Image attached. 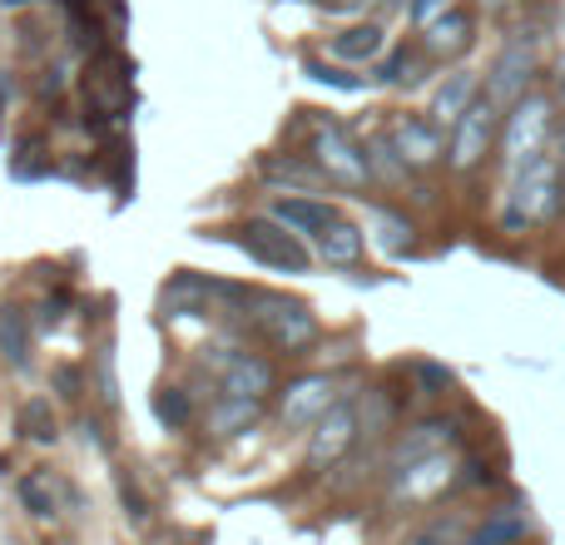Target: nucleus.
<instances>
[{
	"label": "nucleus",
	"instance_id": "obj_10",
	"mask_svg": "<svg viewBox=\"0 0 565 545\" xmlns=\"http://www.w3.org/2000/svg\"><path fill=\"white\" fill-rule=\"evenodd\" d=\"M342 402V382L338 377H298L288 392H282V421L298 431H312L332 407Z\"/></svg>",
	"mask_w": 565,
	"mask_h": 545
},
{
	"label": "nucleus",
	"instance_id": "obj_5",
	"mask_svg": "<svg viewBox=\"0 0 565 545\" xmlns=\"http://www.w3.org/2000/svg\"><path fill=\"white\" fill-rule=\"evenodd\" d=\"M234 244L264 268H278V272H302L308 268V248H302L298 234L282 228L278 218H254V224H244L234 234Z\"/></svg>",
	"mask_w": 565,
	"mask_h": 545
},
{
	"label": "nucleus",
	"instance_id": "obj_26",
	"mask_svg": "<svg viewBox=\"0 0 565 545\" xmlns=\"http://www.w3.org/2000/svg\"><path fill=\"white\" fill-rule=\"evenodd\" d=\"M189 412H194V402H189L184 387H164V392H159V417H164L169 427H189Z\"/></svg>",
	"mask_w": 565,
	"mask_h": 545
},
{
	"label": "nucleus",
	"instance_id": "obj_35",
	"mask_svg": "<svg viewBox=\"0 0 565 545\" xmlns=\"http://www.w3.org/2000/svg\"><path fill=\"white\" fill-rule=\"evenodd\" d=\"M556 105H565V85H556Z\"/></svg>",
	"mask_w": 565,
	"mask_h": 545
},
{
	"label": "nucleus",
	"instance_id": "obj_3",
	"mask_svg": "<svg viewBox=\"0 0 565 545\" xmlns=\"http://www.w3.org/2000/svg\"><path fill=\"white\" fill-rule=\"evenodd\" d=\"M254 322L278 352L298 357L312 338H318V318L302 298H288V292H258L254 298Z\"/></svg>",
	"mask_w": 565,
	"mask_h": 545
},
{
	"label": "nucleus",
	"instance_id": "obj_16",
	"mask_svg": "<svg viewBox=\"0 0 565 545\" xmlns=\"http://www.w3.org/2000/svg\"><path fill=\"white\" fill-rule=\"evenodd\" d=\"M20 501H25V511L30 516H40V521H55L60 511H65V481L55 477V471H30V477H20Z\"/></svg>",
	"mask_w": 565,
	"mask_h": 545
},
{
	"label": "nucleus",
	"instance_id": "obj_18",
	"mask_svg": "<svg viewBox=\"0 0 565 545\" xmlns=\"http://www.w3.org/2000/svg\"><path fill=\"white\" fill-rule=\"evenodd\" d=\"M258 174L268 179V184H292V189H308V184H322V164L318 159H298V154H268L258 159Z\"/></svg>",
	"mask_w": 565,
	"mask_h": 545
},
{
	"label": "nucleus",
	"instance_id": "obj_11",
	"mask_svg": "<svg viewBox=\"0 0 565 545\" xmlns=\"http://www.w3.org/2000/svg\"><path fill=\"white\" fill-rule=\"evenodd\" d=\"M362 437V417L358 407H348V402H338V407L328 412V417L318 421V427L308 431V461L312 467H332V461H342L352 451V441Z\"/></svg>",
	"mask_w": 565,
	"mask_h": 545
},
{
	"label": "nucleus",
	"instance_id": "obj_32",
	"mask_svg": "<svg viewBox=\"0 0 565 545\" xmlns=\"http://www.w3.org/2000/svg\"><path fill=\"white\" fill-rule=\"evenodd\" d=\"M332 6H338V10H342V15H358V10H367V6H372V0H332Z\"/></svg>",
	"mask_w": 565,
	"mask_h": 545
},
{
	"label": "nucleus",
	"instance_id": "obj_29",
	"mask_svg": "<svg viewBox=\"0 0 565 545\" xmlns=\"http://www.w3.org/2000/svg\"><path fill=\"white\" fill-rule=\"evenodd\" d=\"M451 10H457V0H412V25L431 30L441 15H451Z\"/></svg>",
	"mask_w": 565,
	"mask_h": 545
},
{
	"label": "nucleus",
	"instance_id": "obj_22",
	"mask_svg": "<svg viewBox=\"0 0 565 545\" xmlns=\"http://www.w3.org/2000/svg\"><path fill=\"white\" fill-rule=\"evenodd\" d=\"M382 45H387V30L382 25H352V30H342V35L332 40V55H338L342 65H358V60L377 55Z\"/></svg>",
	"mask_w": 565,
	"mask_h": 545
},
{
	"label": "nucleus",
	"instance_id": "obj_24",
	"mask_svg": "<svg viewBox=\"0 0 565 545\" xmlns=\"http://www.w3.org/2000/svg\"><path fill=\"white\" fill-rule=\"evenodd\" d=\"M407 545H467V516L441 511V516H431L422 531H412Z\"/></svg>",
	"mask_w": 565,
	"mask_h": 545
},
{
	"label": "nucleus",
	"instance_id": "obj_28",
	"mask_svg": "<svg viewBox=\"0 0 565 545\" xmlns=\"http://www.w3.org/2000/svg\"><path fill=\"white\" fill-rule=\"evenodd\" d=\"M302 70H308L312 79H322V85H332V89H358V85H362L358 75H348V70L328 65V60H318V55H308V60H302Z\"/></svg>",
	"mask_w": 565,
	"mask_h": 545
},
{
	"label": "nucleus",
	"instance_id": "obj_4",
	"mask_svg": "<svg viewBox=\"0 0 565 545\" xmlns=\"http://www.w3.org/2000/svg\"><path fill=\"white\" fill-rule=\"evenodd\" d=\"M536 40H531V30H516V35H507V45H501L497 65H491L487 75V99L501 109L521 105V99L531 95V79H536Z\"/></svg>",
	"mask_w": 565,
	"mask_h": 545
},
{
	"label": "nucleus",
	"instance_id": "obj_13",
	"mask_svg": "<svg viewBox=\"0 0 565 545\" xmlns=\"http://www.w3.org/2000/svg\"><path fill=\"white\" fill-rule=\"evenodd\" d=\"M451 441H457V421H451V417L417 421V427L397 441V451H392V471L412 467V461H422V457H437V451H447Z\"/></svg>",
	"mask_w": 565,
	"mask_h": 545
},
{
	"label": "nucleus",
	"instance_id": "obj_19",
	"mask_svg": "<svg viewBox=\"0 0 565 545\" xmlns=\"http://www.w3.org/2000/svg\"><path fill=\"white\" fill-rule=\"evenodd\" d=\"M318 258L332 268H352L362 258V228L348 224V218H338L332 228H322L318 234Z\"/></svg>",
	"mask_w": 565,
	"mask_h": 545
},
{
	"label": "nucleus",
	"instance_id": "obj_17",
	"mask_svg": "<svg viewBox=\"0 0 565 545\" xmlns=\"http://www.w3.org/2000/svg\"><path fill=\"white\" fill-rule=\"evenodd\" d=\"M471 15L467 10H451V15H441L431 30H422V45H427L431 60H451L461 55V50H471Z\"/></svg>",
	"mask_w": 565,
	"mask_h": 545
},
{
	"label": "nucleus",
	"instance_id": "obj_7",
	"mask_svg": "<svg viewBox=\"0 0 565 545\" xmlns=\"http://www.w3.org/2000/svg\"><path fill=\"white\" fill-rule=\"evenodd\" d=\"M312 159H318L322 174L338 179V184H352V189L372 184V159L362 154L358 139H352L348 129H338V125L312 129Z\"/></svg>",
	"mask_w": 565,
	"mask_h": 545
},
{
	"label": "nucleus",
	"instance_id": "obj_36",
	"mask_svg": "<svg viewBox=\"0 0 565 545\" xmlns=\"http://www.w3.org/2000/svg\"><path fill=\"white\" fill-rule=\"evenodd\" d=\"M467 545H471V541H467Z\"/></svg>",
	"mask_w": 565,
	"mask_h": 545
},
{
	"label": "nucleus",
	"instance_id": "obj_14",
	"mask_svg": "<svg viewBox=\"0 0 565 545\" xmlns=\"http://www.w3.org/2000/svg\"><path fill=\"white\" fill-rule=\"evenodd\" d=\"M477 99H481L477 95V75H471V70H451V75L437 85V95H431V125L457 129V119L467 115Z\"/></svg>",
	"mask_w": 565,
	"mask_h": 545
},
{
	"label": "nucleus",
	"instance_id": "obj_34",
	"mask_svg": "<svg viewBox=\"0 0 565 545\" xmlns=\"http://www.w3.org/2000/svg\"><path fill=\"white\" fill-rule=\"evenodd\" d=\"M481 6L491 10V15H497V10H507V6H516V0H481Z\"/></svg>",
	"mask_w": 565,
	"mask_h": 545
},
{
	"label": "nucleus",
	"instance_id": "obj_33",
	"mask_svg": "<svg viewBox=\"0 0 565 545\" xmlns=\"http://www.w3.org/2000/svg\"><path fill=\"white\" fill-rule=\"evenodd\" d=\"M556 164H561V179H565V125L556 129Z\"/></svg>",
	"mask_w": 565,
	"mask_h": 545
},
{
	"label": "nucleus",
	"instance_id": "obj_6",
	"mask_svg": "<svg viewBox=\"0 0 565 545\" xmlns=\"http://www.w3.org/2000/svg\"><path fill=\"white\" fill-rule=\"evenodd\" d=\"M497 125H501V105H491L487 95L477 99V105L467 109V115L457 119V129H451V145H447V159L457 174H467V169H477L481 159L491 154V145H497Z\"/></svg>",
	"mask_w": 565,
	"mask_h": 545
},
{
	"label": "nucleus",
	"instance_id": "obj_8",
	"mask_svg": "<svg viewBox=\"0 0 565 545\" xmlns=\"http://www.w3.org/2000/svg\"><path fill=\"white\" fill-rule=\"evenodd\" d=\"M209 367L218 372V387H224V397H248V402H264L268 392H274V367H268L264 357H254V352H238V348H209Z\"/></svg>",
	"mask_w": 565,
	"mask_h": 545
},
{
	"label": "nucleus",
	"instance_id": "obj_20",
	"mask_svg": "<svg viewBox=\"0 0 565 545\" xmlns=\"http://www.w3.org/2000/svg\"><path fill=\"white\" fill-rule=\"evenodd\" d=\"M258 417H264V407H258V402L218 397L214 407H209V437H238V431H248Z\"/></svg>",
	"mask_w": 565,
	"mask_h": 545
},
{
	"label": "nucleus",
	"instance_id": "obj_23",
	"mask_svg": "<svg viewBox=\"0 0 565 545\" xmlns=\"http://www.w3.org/2000/svg\"><path fill=\"white\" fill-rule=\"evenodd\" d=\"M377 244H382L387 258H402V254L417 248V228H412L397 209H377Z\"/></svg>",
	"mask_w": 565,
	"mask_h": 545
},
{
	"label": "nucleus",
	"instance_id": "obj_2",
	"mask_svg": "<svg viewBox=\"0 0 565 545\" xmlns=\"http://www.w3.org/2000/svg\"><path fill=\"white\" fill-rule=\"evenodd\" d=\"M546 145H556V95H536L531 89L521 105H511L507 129H501V164H507V174L536 164L546 154Z\"/></svg>",
	"mask_w": 565,
	"mask_h": 545
},
{
	"label": "nucleus",
	"instance_id": "obj_30",
	"mask_svg": "<svg viewBox=\"0 0 565 545\" xmlns=\"http://www.w3.org/2000/svg\"><path fill=\"white\" fill-rule=\"evenodd\" d=\"M95 372H99V402H105V407H115V402H119V382H115V362H109V348L99 352Z\"/></svg>",
	"mask_w": 565,
	"mask_h": 545
},
{
	"label": "nucleus",
	"instance_id": "obj_12",
	"mask_svg": "<svg viewBox=\"0 0 565 545\" xmlns=\"http://www.w3.org/2000/svg\"><path fill=\"white\" fill-rule=\"evenodd\" d=\"M392 149L402 154V164L407 169H431L441 154H447V139H441V129L431 125V119H417V115H397L387 129Z\"/></svg>",
	"mask_w": 565,
	"mask_h": 545
},
{
	"label": "nucleus",
	"instance_id": "obj_27",
	"mask_svg": "<svg viewBox=\"0 0 565 545\" xmlns=\"http://www.w3.org/2000/svg\"><path fill=\"white\" fill-rule=\"evenodd\" d=\"M25 437H35V441H55L60 437V427H55V417H50V402H30L25 407Z\"/></svg>",
	"mask_w": 565,
	"mask_h": 545
},
{
	"label": "nucleus",
	"instance_id": "obj_9",
	"mask_svg": "<svg viewBox=\"0 0 565 545\" xmlns=\"http://www.w3.org/2000/svg\"><path fill=\"white\" fill-rule=\"evenodd\" d=\"M451 481H457V461H451L447 451H437V457H422V461H412V467L392 471V501H402V506H427Z\"/></svg>",
	"mask_w": 565,
	"mask_h": 545
},
{
	"label": "nucleus",
	"instance_id": "obj_1",
	"mask_svg": "<svg viewBox=\"0 0 565 545\" xmlns=\"http://www.w3.org/2000/svg\"><path fill=\"white\" fill-rule=\"evenodd\" d=\"M565 209V179L556 154H541L536 164L516 169L501 199V234H531V228L551 224Z\"/></svg>",
	"mask_w": 565,
	"mask_h": 545
},
{
	"label": "nucleus",
	"instance_id": "obj_21",
	"mask_svg": "<svg viewBox=\"0 0 565 545\" xmlns=\"http://www.w3.org/2000/svg\"><path fill=\"white\" fill-rule=\"evenodd\" d=\"M0 357H6L10 367H25L30 362V318L15 302L0 308Z\"/></svg>",
	"mask_w": 565,
	"mask_h": 545
},
{
	"label": "nucleus",
	"instance_id": "obj_25",
	"mask_svg": "<svg viewBox=\"0 0 565 545\" xmlns=\"http://www.w3.org/2000/svg\"><path fill=\"white\" fill-rule=\"evenodd\" d=\"M521 536H526V516H521V511H497V516L471 536V545H516Z\"/></svg>",
	"mask_w": 565,
	"mask_h": 545
},
{
	"label": "nucleus",
	"instance_id": "obj_31",
	"mask_svg": "<svg viewBox=\"0 0 565 545\" xmlns=\"http://www.w3.org/2000/svg\"><path fill=\"white\" fill-rule=\"evenodd\" d=\"M407 70H412V50L397 45V50H392V60L382 65V79H387V85H407V79H412Z\"/></svg>",
	"mask_w": 565,
	"mask_h": 545
},
{
	"label": "nucleus",
	"instance_id": "obj_15",
	"mask_svg": "<svg viewBox=\"0 0 565 545\" xmlns=\"http://www.w3.org/2000/svg\"><path fill=\"white\" fill-rule=\"evenodd\" d=\"M268 218H278L282 228H292V234H312L318 238L322 228L338 224V209L322 204V199H298V194H282L274 199V209H268Z\"/></svg>",
	"mask_w": 565,
	"mask_h": 545
}]
</instances>
